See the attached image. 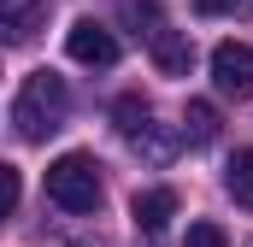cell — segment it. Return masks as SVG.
Masks as SVG:
<instances>
[{
	"instance_id": "6da1fadb",
	"label": "cell",
	"mask_w": 253,
	"mask_h": 247,
	"mask_svg": "<svg viewBox=\"0 0 253 247\" xmlns=\"http://www.w3.org/2000/svg\"><path fill=\"white\" fill-rule=\"evenodd\" d=\"M65 112H71V88H65L59 71L24 77V88H18V100H12V124H18L24 141H47V135L65 124Z\"/></svg>"
},
{
	"instance_id": "7a4b0ae2",
	"label": "cell",
	"mask_w": 253,
	"mask_h": 247,
	"mask_svg": "<svg viewBox=\"0 0 253 247\" xmlns=\"http://www.w3.org/2000/svg\"><path fill=\"white\" fill-rule=\"evenodd\" d=\"M47 200L59 212H94L100 206V165H94V153H59L47 165Z\"/></svg>"
},
{
	"instance_id": "3957f363",
	"label": "cell",
	"mask_w": 253,
	"mask_h": 247,
	"mask_svg": "<svg viewBox=\"0 0 253 247\" xmlns=\"http://www.w3.org/2000/svg\"><path fill=\"white\" fill-rule=\"evenodd\" d=\"M212 82L230 100H248L253 94V47L248 41H218L212 47Z\"/></svg>"
},
{
	"instance_id": "277c9868",
	"label": "cell",
	"mask_w": 253,
	"mask_h": 247,
	"mask_svg": "<svg viewBox=\"0 0 253 247\" xmlns=\"http://www.w3.org/2000/svg\"><path fill=\"white\" fill-rule=\"evenodd\" d=\"M65 53H71L77 65L106 71V65H118V36H112L106 24H94V18H77V24H71V36H65Z\"/></svg>"
},
{
	"instance_id": "5b68a950",
	"label": "cell",
	"mask_w": 253,
	"mask_h": 247,
	"mask_svg": "<svg viewBox=\"0 0 253 247\" xmlns=\"http://www.w3.org/2000/svg\"><path fill=\"white\" fill-rule=\"evenodd\" d=\"M42 18H47V0H0V47L36 41Z\"/></svg>"
},
{
	"instance_id": "8992f818",
	"label": "cell",
	"mask_w": 253,
	"mask_h": 247,
	"mask_svg": "<svg viewBox=\"0 0 253 247\" xmlns=\"http://www.w3.org/2000/svg\"><path fill=\"white\" fill-rule=\"evenodd\" d=\"M147 53H153V65L165 71V77H189V65H194V41L183 36V30H153L147 36Z\"/></svg>"
},
{
	"instance_id": "52a82bcc",
	"label": "cell",
	"mask_w": 253,
	"mask_h": 247,
	"mask_svg": "<svg viewBox=\"0 0 253 247\" xmlns=\"http://www.w3.org/2000/svg\"><path fill=\"white\" fill-rule=\"evenodd\" d=\"M129 218H135V230L159 236V230L177 218V188H141V194L129 200Z\"/></svg>"
},
{
	"instance_id": "ba28073f",
	"label": "cell",
	"mask_w": 253,
	"mask_h": 247,
	"mask_svg": "<svg viewBox=\"0 0 253 247\" xmlns=\"http://www.w3.org/2000/svg\"><path fill=\"white\" fill-rule=\"evenodd\" d=\"M212 135H218V106L212 100H189L183 106V141L189 147H206Z\"/></svg>"
},
{
	"instance_id": "9c48e42d",
	"label": "cell",
	"mask_w": 253,
	"mask_h": 247,
	"mask_svg": "<svg viewBox=\"0 0 253 247\" xmlns=\"http://www.w3.org/2000/svg\"><path fill=\"white\" fill-rule=\"evenodd\" d=\"M224 188L236 194V206L253 212V147H236V159L224 165Z\"/></svg>"
},
{
	"instance_id": "30bf717a",
	"label": "cell",
	"mask_w": 253,
	"mask_h": 247,
	"mask_svg": "<svg viewBox=\"0 0 253 247\" xmlns=\"http://www.w3.org/2000/svg\"><path fill=\"white\" fill-rule=\"evenodd\" d=\"M112 118H118V129H124L129 141H135V135H147V129H153V106H147V100H141V94H118V106H112Z\"/></svg>"
},
{
	"instance_id": "8fae6325",
	"label": "cell",
	"mask_w": 253,
	"mask_h": 247,
	"mask_svg": "<svg viewBox=\"0 0 253 247\" xmlns=\"http://www.w3.org/2000/svg\"><path fill=\"white\" fill-rule=\"evenodd\" d=\"M118 6V24L135 30V36H153L159 30V0H112Z\"/></svg>"
},
{
	"instance_id": "7c38bea8",
	"label": "cell",
	"mask_w": 253,
	"mask_h": 247,
	"mask_svg": "<svg viewBox=\"0 0 253 247\" xmlns=\"http://www.w3.org/2000/svg\"><path fill=\"white\" fill-rule=\"evenodd\" d=\"M18 200H24V177H18V165H6V159H0V218H12V212H18Z\"/></svg>"
},
{
	"instance_id": "4fadbf2b",
	"label": "cell",
	"mask_w": 253,
	"mask_h": 247,
	"mask_svg": "<svg viewBox=\"0 0 253 247\" xmlns=\"http://www.w3.org/2000/svg\"><path fill=\"white\" fill-rule=\"evenodd\" d=\"M189 247H230V236H224V224L200 218V224H189Z\"/></svg>"
},
{
	"instance_id": "5bb4252c",
	"label": "cell",
	"mask_w": 253,
	"mask_h": 247,
	"mask_svg": "<svg viewBox=\"0 0 253 247\" xmlns=\"http://www.w3.org/2000/svg\"><path fill=\"white\" fill-rule=\"evenodd\" d=\"M194 12H206V18H224V12H236V0H194Z\"/></svg>"
},
{
	"instance_id": "9a60e30c",
	"label": "cell",
	"mask_w": 253,
	"mask_h": 247,
	"mask_svg": "<svg viewBox=\"0 0 253 247\" xmlns=\"http://www.w3.org/2000/svg\"><path fill=\"white\" fill-rule=\"evenodd\" d=\"M248 6H253V0H248Z\"/></svg>"
},
{
	"instance_id": "2e32d148",
	"label": "cell",
	"mask_w": 253,
	"mask_h": 247,
	"mask_svg": "<svg viewBox=\"0 0 253 247\" xmlns=\"http://www.w3.org/2000/svg\"><path fill=\"white\" fill-rule=\"evenodd\" d=\"M248 247H253V242H248Z\"/></svg>"
}]
</instances>
